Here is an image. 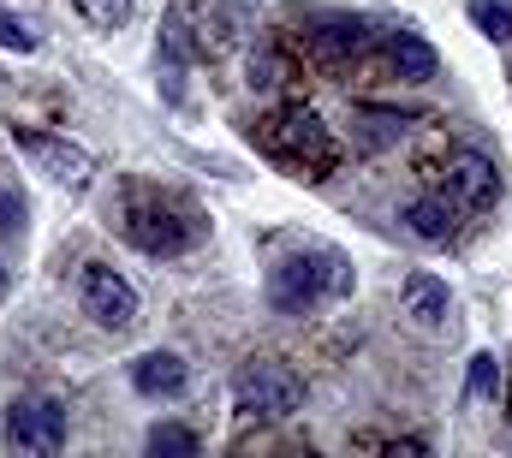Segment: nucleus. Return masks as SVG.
<instances>
[{
	"mask_svg": "<svg viewBox=\"0 0 512 458\" xmlns=\"http://www.w3.org/2000/svg\"><path fill=\"white\" fill-rule=\"evenodd\" d=\"M0 435L12 453H60L66 447V405L60 399H24L6 411Z\"/></svg>",
	"mask_w": 512,
	"mask_h": 458,
	"instance_id": "obj_5",
	"label": "nucleus"
},
{
	"mask_svg": "<svg viewBox=\"0 0 512 458\" xmlns=\"http://www.w3.org/2000/svg\"><path fill=\"white\" fill-rule=\"evenodd\" d=\"M405 227L417 232L423 244H447V238H453V203H447V197H417V203L405 209Z\"/></svg>",
	"mask_w": 512,
	"mask_h": 458,
	"instance_id": "obj_13",
	"label": "nucleus"
},
{
	"mask_svg": "<svg viewBox=\"0 0 512 458\" xmlns=\"http://www.w3.org/2000/svg\"><path fill=\"white\" fill-rule=\"evenodd\" d=\"M149 453H197V435L191 429H179V423H155L149 429Z\"/></svg>",
	"mask_w": 512,
	"mask_h": 458,
	"instance_id": "obj_15",
	"label": "nucleus"
},
{
	"mask_svg": "<svg viewBox=\"0 0 512 458\" xmlns=\"http://www.w3.org/2000/svg\"><path fill=\"white\" fill-rule=\"evenodd\" d=\"M0 48H12V54H30L36 48V30L18 12H6V6H0Z\"/></svg>",
	"mask_w": 512,
	"mask_h": 458,
	"instance_id": "obj_17",
	"label": "nucleus"
},
{
	"mask_svg": "<svg viewBox=\"0 0 512 458\" xmlns=\"http://www.w3.org/2000/svg\"><path fill=\"white\" fill-rule=\"evenodd\" d=\"M78 292H84V316H90V322H102V328H114V334L137 328V292H131L126 274H114L108 262H90L84 280H78Z\"/></svg>",
	"mask_w": 512,
	"mask_h": 458,
	"instance_id": "obj_6",
	"label": "nucleus"
},
{
	"mask_svg": "<svg viewBox=\"0 0 512 458\" xmlns=\"http://www.w3.org/2000/svg\"><path fill=\"white\" fill-rule=\"evenodd\" d=\"M262 149L286 167H304L310 179H322L316 167L334 161V143H328V125L310 114V108H286V114L262 119Z\"/></svg>",
	"mask_w": 512,
	"mask_h": 458,
	"instance_id": "obj_4",
	"label": "nucleus"
},
{
	"mask_svg": "<svg viewBox=\"0 0 512 458\" xmlns=\"http://www.w3.org/2000/svg\"><path fill=\"white\" fill-rule=\"evenodd\" d=\"M471 24H477L489 42H512V6L507 0H471Z\"/></svg>",
	"mask_w": 512,
	"mask_h": 458,
	"instance_id": "obj_14",
	"label": "nucleus"
},
{
	"mask_svg": "<svg viewBox=\"0 0 512 458\" xmlns=\"http://www.w3.org/2000/svg\"><path fill=\"white\" fill-rule=\"evenodd\" d=\"M12 143L36 161V173H48L54 185H72V191H84L90 179H96V161H90V149H78V143H66V137H48V131H12Z\"/></svg>",
	"mask_w": 512,
	"mask_h": 458,
	"instance_id": "obj_7",
	"label": "nucleus"
},
{
	"mask_svg": "<svg viewBox=\"0 0 512 458\" xmlns=\"http://www.w3.org/2000/svg\"><path fill=\"white\" fill-rule=\"evenodd\" d=\"M405 316H417L423 328H447V310H453V298H447V286L435 280V274H405Z\"/></svg>",
	"mask_w": 512,
	"mask_h": 458,
	"instance_id": "obj_12",
	"label": "nucleus"
},
{
	"mask_svg": "<svg viewBox=\"0 0 512 458\" xmlns=\"http://www.w3.org/2000/svg\"><path fill=\"white\" fill-rule=\"evenodd\" d=\"M280 72H286V66H280L274 54H251V84H256V90H274V84H280Z\"/></svg>",
	"mask_w": 512,
	"mask_h": 458,
	"instance_id": "obj_20",
	"label": "nucleus"
},
{
	"mask_svg": "<svg viewBox=\"0 0 512 458\" xmlns=\"http://www.w3.org/2000/svg\"><path fill=\"white\" fill-rule=\"evenodd\" d=\"M358 119L370 125V131H364L370 143H387V137H399V131L411 125V114H393V108H358Z\"/></svg>",
	"mask_w": 512,
	"mask_h": 458,
	"instance_id": "obj_16",
	"label": "nucleus"
},
{
	"mask_svg": "<svg viewBox=\"0 0 512 458\" xmlns=\"http://www.w3.org/2000/svg\"><path fill=\"white\" fill-rule=\"evenodd\" d=\"M495 197H501L495 161L477 155V149H453L447 155V203H459V209H495Z\"/></svg>",
	"mask_w": 512,
	"mask_h": 458,
	"instance_id": "obj_8",
	"label": "nucleus"
},
{
	"mask_svg": "<svg viewBox=\"0 0 512 458\" xmlns=\"http://www.w3.org/2000/svg\"><path fill=\"white\" fill-rule=\"evenodd\" d=\"M346 292H352V268H346L334 250H322V256H286V262L268 274V298H274V310H286V316L310 310L316 298H346Z\"/></svg>",
	"mask_w": 512,
	"mask_h": 458,
	"instance_id": "obj_1",
	"label": "nucleus"
},
{
	"mask_svg": "<svg viewBox=\"0 0 512 458\" xmlns=\"http://www.w3.org/2000/svg\"><path fill=\"white\" fill-rule=\"evenodd\" d=\"M495 387H501V369H495V357H489V351H483V357H471V387H465V393H471V399H489Z\"/></svg>",
	"mask_w": 512,
	"mask_h": 458,
	"instance_id": "obj_19",
	"label": "nucleus"
},
{
	"mask_svg": "<svg viewBox=\"0 0 512 458\" xmlns=\"http://www.w3.org/2000/svg\"><path fill=\"white\" fill-rule=\"evenodd\" d=\"M24 227V203H18V191H0V232H18Z\"/></svg>",
	"mask_w": 512,
	"mask_h": 458,
	"instance_id": "obj_21",
	"label": "nucleus"
},
{
	"mask_svg": "<svg viewBox=\"0 0 512 458\" xmlns=\"http://www.w3.org/2000/svg\"><path fill=\"white\" fill-rule=\"evenodd\" d=\"M233 399H239L245 417L280 423V417H292V411L304 405V381H298L286 363H274V357H251V363H239V375H233Z\"/></svg>",
	"mask_w": 512,
	"mask_h": 458,
	"instance_id": "obj_3",
	"label": "nucleus"
},
{
	"mask_svg": "<svg viewBox=\"0 0 512 458\" xmlns=\"http://www.w3.org/2000/svg\"><path fill=\"white\" fill-rule=\"evenodd\" d=\"M126 238L149 256H179L191 238H197V215L179 203V197H161V191H131L126 197Z\"/></svg>",
	"mask_w": 512,
	"mask_h": 458,
	"instance_id": "obj_2",
	"label": "nucleus"
},
{
	"mask_svg": "<svg viewBox=\"0 0 512 458\" xmlns=\"http://www.w3.org/2000/svg\"><path fill=\"white\" fill-rule=\"evenodd\" d=\"M78 12H84L90 24L114 30V24H126V18H131V0H78Z\"/></svg>",
	"mask_w": 512,
	"mask_h": 458,
	"instance_id": "obj_18",
	"label": "nucleus"
},
{
	"mask_svg": "<svg viewBox=\"0 0 512 458\" xmlns=\"http://www.w3.org/2000/svg\"><path fill=\"white\" fill-rule=\"evenodd\" d=\"M387 72H393V78H405V84H429V78L441 72V60H435V48H429L423 36L393 30V36H387Z\"/></svg>",
	"mask_w": 512,
	"mask_h": 458,
	"instance_id": "obj_11",
	"label": "nucleus"
},
{
	"mask_svg": "<svg viewBox=\"0 0 512 458\" xmlns=\"http://www.w3.org/2000/svg\"><path fill=\"white\" fill-rule=\"evenodd\" d=\"M185 381H191V369H185V357H173V351H143V357L131 363V387H137L143 399H173V393H185Z\"/></svg>",
	"mask_w": 512,
	"mask_h": 458,
	"instance_id": "obj_10",
	"label": "nucleus"
},
{
	"mask_svg": "<svg viewBox=\"0 0 512 458\" xmlns=\"http://www.w3.org/2000/svg\"><path fill=\"white\" fill-rule=\"evenodd\" d=\"M370 42H376V30H370L364 18H322V24L310 30V54H316L322 66H346V60L370 54Z\"/></svg>",
	"mask_w": 512,
	"mask_h": 458,
	"instance_id": "obj_9",
	"label": "nucleus"
},
{
	"mask_svg": "<svg viewBox=\"0 0 512 458\" xmlns=\"http://www.w3.org/2000/svg\"><path fill=\"white\" fill-rule=\"evenodd\" d=\"M0 292H6V274H0Z\"/></svg>",
	"mask_w": 512,
	"mask_h": 458,
	"instance_id": "obj_22",
	"label": "nucleus"
}]
</instances>
